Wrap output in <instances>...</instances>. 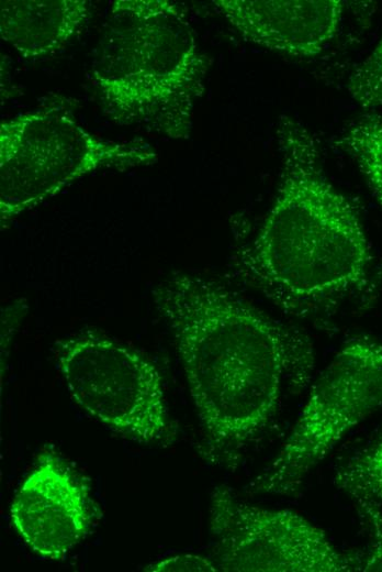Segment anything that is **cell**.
<instances>
[{
    "instance_id": "cell-2",
    "label": "cell",
    "mask_w": 382,
    "mask_h": 572,
    "mask_svg": "<svg viewBox=\"0 0 382 572\" xmlns=\"http://www.w3.org/2000/svg\"><path fill=\"white\" fill-rule=\"evenodd\" d=\"M277 140V195L235 268L286 314L313 318L367 286L372 256L359 215L326 177L311 132L281 116Z\"/></svg>"
},
{
    "instance_id": "cell-7",
    "label": "cell",
    "mask_w": 382,
    "mask_h": 572,
    "mask_svg": "<svg viewBox=\"0 0 382 572\" xmlns=\"http://www.w3.org/2000/svg\"><path fill=\"white\" fill-rule=\"evenodd\" d=\"M214 562L225 572H345L353 560L300 514L239 501L217 486L210 503Z\"/></svg>"
},
{
    "instance_id": "cell-12",
    "label": "cell",
    "mask_w": 382,
    "mask_h": 572,
    "mask_svg": "<svg viewBox=\"0 0 382 572\" xmlns=\"http://www.w3.org/2000/svg\"><path fill=\"white\" fill-rule=\"evenodd\" d=\"M336 482L353 497L382 499V436L342 466Z\"/></svg>"
},
{
    "instance_id": "cell-1",
    "label": "cell",
    "mask_w": 382,
    "mask_h": 572,
    "mask_svg": "<svg viewBox=\"0 0 382 572\" xmlns=\"http://www.w3.org/2000/svg\"><path fill=\"white\" fill-rule=\"evenodd\" d=\"M151 296L173 338L211 451L233 459L265 429L283 393L311 381L313 345L198 274L173 272Z\"/></svg>"
},
{
    "instance_id": "cell-10",
    "label": "cell",
    "mask_w": 382,
    "mask_h": 572,
    "mask_svg": "<svg viewBox=\"0 0 382 572\" xmlns=\"http://www.w3.org/2000/svg\"><path fill=\"white\" fill-rule=\"evenodd\" d=\"M91 15L87 0H1L0 34L24 58L63 48Z\"/></svg>"
},
{
    "instance_id": "cell-13",
    "label": "cell",
    "mask_w": 382,
    "mask_h": 572,
    "mask_svg": "<svg viewBox=\"0 0 382 572\" xmlns=\"http://www.w3.org/2000/svg\"><path fill=\"white\" fill-rule=\"evenodd\" d=\"M348 90L363 109L382 106V37L371 54L351 74Z\"/></svg>"
},
{
    "instance_id": "cell-14",
    "label": "cell",
    "mask_w": 382,
    "mask_h": 572,
    "mask_svg": "<svg viewBox=\"0 0 382 572\" xmlns=\"http://www.w3.org/2000/svg\"><path fill=\"white\" fill-rule=\"evenodd\" d=\"M372 529V546L356 570L382 571V513L375 501L367 496H355Z\"/></svg>"
},
{
    "instance_id": "cell-15",
    "label": "cell",
    "mask_w": 382,
    "mask_h": 572,
    "mask_svg": "<svg viewBox=\"0 0 382 572\" xmlns=\"http://www.w3.org/2000/svg\"><path fill=\"white\" fill-rule=\"evenodd\" d=\"M145 571L160 572V571H177V572H216L218 568L215 562L209 558L199 554H177L157 562H154L145 568Z\"/></svg>"
},
{
    "instance_id": "cell-8",
    "label": "cell",
    "mask_w": 382,
    "mask_h": 572,
    "mask_svg": "<svg viewBox=\"0 0 382 572\" xmlns=\"http://www.w3.org/2000/svg\"><path fill=\"white\" fill-rule=\"evenodd\" d=\"M10 518L33 552L61 560L90 531L88 487L57 454L44 452L16 491Z\"/></svg>"
},
{
    "instance_id": "cell-11",
    "label": "cell",
    "mask_w": 382,
    "mask_h": 572,
    "mask_svg": "<svg viewBox=\"0 0 382 572\" xmlns=\"http://www.w3.org/2000/svg\"><path fill=\"white\" fill-rule=\"evenodd\" d=\"M335 143L353 158L382 206V114L357 119Z\"/></svg>"
},
{
    "instance_id": "cell-6",
    "label": "cell",
    "mask_w": 382,
    "mask_h": 572,
    "mask_svg": "<svg viewBox=\"0 0 382 572\" xmlns=\"http://www.w3.org/2000/svg\"><path fill=\"white\" fill-rule=\"evenodd\" d=\"M381 405L382 343L353 338L319 374L292 431L251 491L295 494L341 438Z\"/></svg>"
},
{
    "instance_id": "cell-4",
    "label": "cell",
    "mask_w": 382,
    "mask_h": 572,
    "mask_svg": "<svg viewBox=\"0 0 382 572\" xmlns=\"http://www.w3.org/2000/svg\"><path fill=\"white\" fill-rule=\"evenodd\" d=\"M156 161V152L145 142L91 134L63 105L19 113L0 124L1 227L85 175Z\"/></svg>"
},
{
    "instance_id": "cell-5",
    "label": "cell",
    "mask_w": 382,
    "mask_h": 572,
    "mask_svg": "<svg viewBox=\"0 0 382 572\" xmlns=\"http://www.w3.org/2000/svg\"><path fill=\"white\" fill-rule=\"evenodd\" d=\"M54 355L71 399L108 429L141 444L173 437L162 376L143 353L87 330L56 342Z\"/></svg>"
},
{
    "instance_id": "cell-9",
    "label": "cell",
    "mask_w": 382,
    "mask_h": 572,
    "mask_svg": "<svg viewBox=\"0 0 382 572\" xmlns=\"http://www.w3.org/2000/svg\"><path fill=\"white\" fill-rule=\"evenodd\" d=\"M214 6L248 42L291 56L319 54L337 33L340 0H216Z\"/></svg>"
},
{
    "instance_id": "cell-3",
    "label": "cell",
    "mask_w": 382,
    "mask_h": 572,
    "mask_svg": "<svg viewBox=\"0 0 382 572\" xmlns=\"http://www.w3.org/2000/svg\"><path fill=\"white\" fill-rule=\"evenodd\" d=\"M207 65L184 9L169 0L112 2L92 78L116 123L188 139Z\"/></svg>"
}]
</instances>
